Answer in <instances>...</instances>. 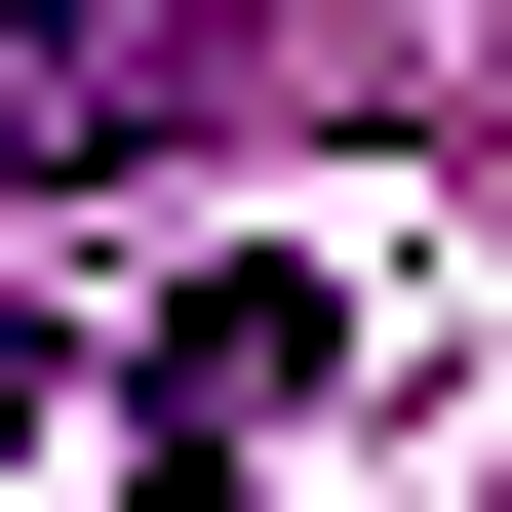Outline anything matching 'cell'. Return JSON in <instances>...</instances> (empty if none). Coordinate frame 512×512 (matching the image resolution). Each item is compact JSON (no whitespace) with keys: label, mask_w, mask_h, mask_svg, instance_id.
Here are the masks:
<instances>
[{"label":"cell","mask_w":512,"mask_h":512,"mask_svg":"<svg viewBox=\"0 0 512 512\" xmlns=\"http://www.w3.org/2000/svg\"><path fill=\"white\" fill-rule=\"evenodd\" d=\"M276 0H0V197H79V158H197V119H276Z\"/></svg>","instance_id":"obj_1"}]
</instances>
